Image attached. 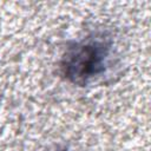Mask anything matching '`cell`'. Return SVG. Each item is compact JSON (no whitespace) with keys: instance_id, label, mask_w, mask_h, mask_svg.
<instances>
[{"instance_id":"6da1fadb","label":"cell","mask_w":151,"mask_h":151,"mask_svg":"<svg viewBox=\"0 0 151 151\" xmlns=\"http://www.w3.org/2000/svg\"><path fill=\"white\" fill-rule=\"evenodd\" d=\"M104 60L103 47L98 44H83L71 48L64 57V74L72 81H83L101 68Z\"/></svg>"}]
</instances>
